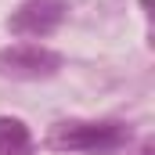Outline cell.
<instances>
[{
	"instance_id": "1",
	"label": "cell",
	"mask_w": 155,
	"mask_h": 155,
	"mask_svg": "<svg viewBox=\"0 0 155 155\" xmlns=\"http://www.w3.org/2000/svg\"><path fill=\"white\" fill-rule=\"evenodd\" d=\"M58 65H61V54H54L40 43H15V47L0 51V72H7V76L40 79V76L58 72Z\"/></svg>"
},
{
	"instance_id": "3",
	"label": "cell",
	"mask_w": 155,
	"mask_h": 155,
	"mask_svg": "<svg viewBox=\"0 0 155 155\" xmlns=\"http://www.w3.org/2000/svg\"><path fill=\"white\" fill-rule=\"evenodd\" d=\"M119 141V130L108 123H65L54 134V144L61 148H108Z\"/></svg>"
},
{
	"instance_id": "5",
	"label": "cell",
	"mask_w": 155,
	"mask_h": 155,
	"mask_svg": "<svg viewBox=\"0 0 155 155\" xmlns=\"http://www.w3.org/2000/svg\"><path fill=\"white\" fill-rule=\"evenodd\" d=\"M141 155H152V144H144V152H141Z\"/></svg>"
},
{
	"instance_id": "4",
	"label": "cell",
	"mask_w": 155,
	"mask_h": 155,
	"mask_svg": "<svg viewBox=\"0 0 155 155\" xmlns=\"http://www.w3.org/2000/svg\"><path fill=\"white\" fill-rule=\"evenodd\" d=\"M29 130L22 119L0 116V155H25L29 152Z\"/></svg>"
},
{
	"instance_id": "2",
	"label": "cell",
	"mask_w": 155,
	"mask_h": 155,
	"mask_svg": "<svg viewBox=\"0 0 155 155\" xmlns=\"http://www.w3.org/2000/svg\"><path fill=\"white\" fill-rule=\"evenodd\" d=\"M65 18V0H25L11 15V33L18 36H47L61 25Z\"/></svg>"
}]
</instances>
